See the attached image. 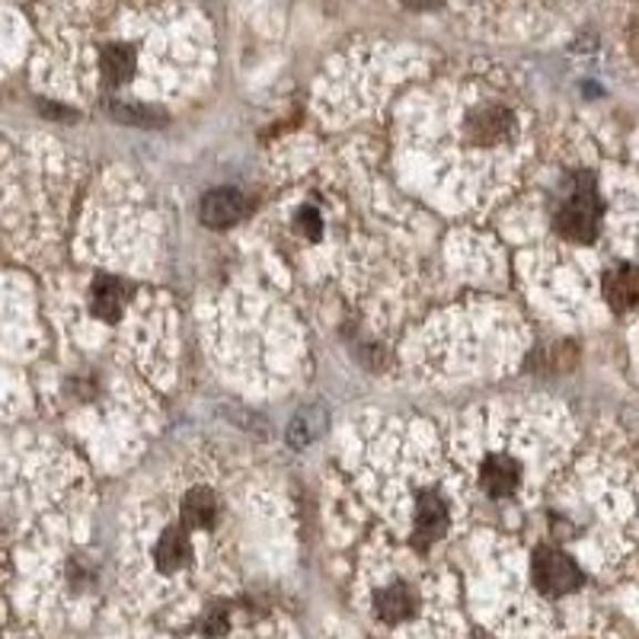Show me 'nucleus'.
Segmentation results:
<instances>
[{"label": "nucleus", "instance_id": "nucleus-13", "mask_svg": "<svg viewBox=\"0 0 639 639\" xmlns=\"http://www.w3.org/2000/svg\"><path fill=\"white\" fill-rule=\"evenodd\" d=\"M115 118L128 122V125H154V122H164V112L147 106V103H112Z\"/></svg>", "mask_w": 639, "mask_h": 639}, {"label": "nucleus", "instance_id": "nucleus-8", "mask_svg": "<svg viewBox=\"0 0 639 639\" xmlns=\"http://www.w3.org/2000/svg\"><path fill=\"white\" fill-rule=\"evenodd\" d=\"M508 128H512V115L505 110H480L473 112L471 118H467V132H471L473 138L480 141V144H496L508 135Z\"/></svg>", "mask_w": 639, "mask_h": 639}, {"label": "nucleus", "instance_id": "nucleus-4", "mask_svg": "<svg viewBox=\"0 0 639 639\" xmlns=\"http://www.w3.org/2000/svg\"><path fill=\"white\" fill-rule=\"evenodd\" d=\"M447 530V505L442 496L435 493H425L416 505V544L419 547H429L435 544L439 537H445Z\"/></svg>", "mask_w": 639, "mask_h": 639}, {"label": "nucleus", "instance_id": "nucleus-9", "mask_svg": "<svg viewBox=\"0 0 639 639\" xmlns=\"http://www.w3.org/2000/svg\"><path fill=\"white\" fill-rule=\"evenodd\" d=\"M189 554H193V547H189V534L183 528H167L164 530V537L157 540V566H161L164 573L183 569V566L189 563Z\"/></svg>", "mask_w": 639, "mask_h": 639}, {"label": "nucleus", "instance_id": "nucleus-7", "mask_svg": "<svg viewBox=\"0 0 639 639\" xmlns=\"http://www.w3.org/2000/svg\"><path fill=\"white\" fill-rule=\"evenodd\" d=\"M480 480H483V489H486L489 496H512L515 486H518V480H522V471H518V464L508 461V457H489V461L483 464V471H480Z\"/></svg>", "mask_w": 639, "mask_h": 639}, {"label": "nucleus", "instance_id": "nucleus-5", "mask_svg": "<svg viewBox=\"0 0 639 639\" xmlns=\"http://www.w3.org/2000/svg\"><path fill=\"white\" fill-rule=\"evenodd\" d=\"M605 298L617 310H633L639 307V269L637 266H617L605 278Z\"/></svg>", "mask_w": 639, "mask_h": 639}, {"label": "nucleus", "instance_id": "nucleus-2", "mask_svg": "<svg viewBox=\"0 0 639 639\" xmlns=\"http://www.w3.org/2000/svg\"><path fill=\"white\" fill-rule=\"evenodd\" d=\"M583 569L559 550H537L534 554V585L540 595L556 598L583 585Z\"/></svg>", "mask_w": 639, "mask_h": 639}, {"label": "nucleus", "instance_id": "nucleus-10", "mask_svg": "<svg viewBox=\"0 0 639 639\" xmlns=\"http://www.w3.org/2000/svg\"><path fill=\"white\" fill-rule=\"evenodd\" d=\"M122 305H125V288L115 278H96L93 285V310L103 320H118L122 317Z\"/></svg>", "mask_w": 639, "mask_h": 639}, {"label": "nucleus", "instance_id": "nucleus-14", "mask_svg": "<svg viewBox=\"0 0 639 639\" xmlns=\"http://www.w3.org/2000/svg\"><path fill=\"white\" fill-rule=\"evenodd\" d=\"M295 224H298V230H301L305 237H317V234H320V215H317V208H301Z\"/></svg>", "mask_w": 639, "mask_h": 639}, {"label": "nucleus", "instance_id": "nucleus-12", "mask_svg": "<svg viewBox=\"0 0 639 639\" xmlns=\"http://www.w3.org/2000/svg\"><path fill=\"white\" fill-rule=\"evenodd\" d=\"M135 71V52L128 45H110L103 52V78L110 84H122L128 81V74Z\"/></svg>", "mask_w": 639, "mask_h": 639}, {"label": "nucleus", "instance_id": "nucleus-6", "mask_svg": "<svg viewBox=\"0 0 639 639\" xmlns=\"http://www.w3.org/2000/svg\"><path fill=\"white\" fill-rule=\"evenodd\" d=\"M374 611L388 623H403V620H410V614L416 611V595L406 585H388L384 591H378Z\"/></svg>", "mask_w": 639, "mask_h": 639}, {"label": "nucleus", "instance_id": "nucleus-1", "mask_svg": "<svg viewBox=\"0 0 639 639\" xmlns=\"http://www.w3.org/2000/svg\"><path fill=\"white\" fill-rule=\"evenodd\" d=\"M598 221H601V202L595 195L591 179L583 176L579 179V189L573 193V198L563 205V212L556 215V230L566 237V240H579L588 244L595 234H598Z\"/></svg>", "mask_w": 639, "mask_h": 639}, {"label": "nucleus", "instance_id": "nucleus-3", "mask_svg": "<svg viewBox=\"0 0 639 639\" xmlns=\"http://www.w3.org/2000/svg\"><path fill=\"white\" fill-rule=\"evenodd\" d=\"M247 202L237 189H215L202 198V221L208 227H230L244 218Z\"/></svg>", "mask_w": 639, "mask_h": 639}, {"label": "nucleus", "instance_id": "nucleus-11", "mask_svg": "<svg viewBox=\"0 0 639 639\" xmlns=\"http://www.w3.org/2000/svg\"><path fill=\"white\" fill-rule=\"evenodd\" d=\"M215 512H218V502L208 489H193L186 499H183V522L186 528H208L215 522Z\"/></svg>", "mask_w": 639, "mask_h": 639}]
</instances>
